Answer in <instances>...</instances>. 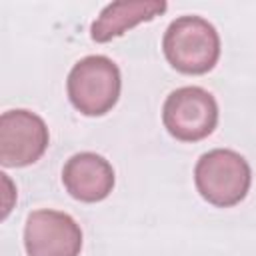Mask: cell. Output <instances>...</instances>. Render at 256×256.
Returning <instances> with one entry per match:
<instances>
[{"label": "cell", "instance_id": "6", "mask_svg": "<svg viewBox=\"0 0 256 256\" xmlns=\"http://www.w3.org/2000/svg\"><path fill=\"white\" fill-rule=\"evenodd\" d=\"M24 248L28 256H80L82 230L66 212L34 210L26 218Z\"/></svg>", "mask_w": 256, "mask_h": 256}, {"label": "cell", "instance_id": "1", "mask_svg": "<svg viewBox=\"0 0 256 256\" xmlns=\"http://www.w3.org/2000/svg\"><path fill=\"white\" fill-rule=\"evenodd\" d=\"M166 60L182 74H206L220 58V36L200 16H180L164 32Z\"/></svg>", "mask_w": 256, "mask_h": 256}, {"label": "cell", "instance_id": "5", "mask_svg": "<svg viewBox=\"0 0 256 256\" xmlns=\"http://www.w3.org/2000/svg\"><path fill=\"white\" fill-rule=\"evenodd\" d=\"M46 122L24 108L0 116V162L6 168H22L36 162L48 148Z\"/></svg>", "mask_w": 256, "mask_h": 256}, {"label": "cell", "instance_id": "3", "mask_svg": "<svg viewBox=\"0 0 256 256\" xmlns=\"http://www.w3.org/2000/svg\"><path fill=\"white\" fill-rule=\"evenodd\" d=\"M120 70L100 54L78 60L66 80V90L72 106L86 116H102L114 108L120 96Z\"/></svg>", "mask_w": 256, "mask_h": 256}, {"label": "cell", "instance_id": "8", "mask_svg": "<svg viewBox=\"0 0 256 256\" xmlns=\"http://www.w3.org/2000/svg\"><path fill=\"white\" fill-rule=\"evenodd\" d=\"M168 4L164 0H122L108 4L100 16L92 22L90 36L96 42H110L112 38L124 34L140 22L154 20L166 12Z\"/></svg>", "mask_w": 256, "mask_h": 256}, {"label": "cell", "instance_id": "2", "mask_svg": "<svg viewBox=\"0 0 256 256\" xmlns=\"http://www.w3.org/2000/svg\"><path fill=\"white\" fill-rule=\"evenodd\" d=\"M194 182L208 204L230 208L246 198L252 182V170L246 158L238 152L216 148L202 154L196 162Z\"/></svg>", "mask_w": 256, "mask_h": 256}, {"label": "cell", "instance_id": "7", "mask_svg": "<svg viewBox=\"0 0 256 256\" xmlns=\"http://www.w3.org/2000/svg\"><path fill=\"white\" fill-rule=\"evenodd\" d=\"M62 182L72 198L80 202H100L114 188V168L100 154L78 152L66 160Z\"/></svg>", "mask_w": 256, "mask_h": 256}, {"label": "cell", "instance_id": "4", "mask_svg": "<svg viewBox=\"0 0 256 256\" xmlns=\"http://www.w3.org/2000/svg\"><path fill=\"white\" fill-rule=\"evenodd\" d=\"M162 122L168 134L180 142L202 140L218 124L216 98L200 86H182L164 100Z\"/></svg>", "mask_w": 256, "mask_h": 256}]
</instances>
